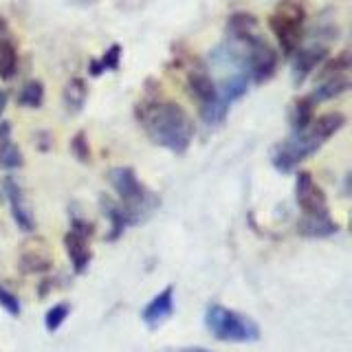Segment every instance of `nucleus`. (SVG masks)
<instances>
[{"instance_id": "f257e3e1", "label": "nucleus", "mask_w": 352, "mask_h": 352, "mask_svg": "<svg viewBox=\"0 0 352 352\" xmlns=\"http://www.w3.org/2000/svg\"><path fill=\"white\" fill-rule=\"evenodd\" d=\"M137 119L157 146L174 154H183L194 139V121L181 104L146 97L137 106Z\"/></svg>"}, {"instance_id": "f03ea898", "label": "nucleus", "mask_w": 352, "mask_h": 352, "mask_svg": "<svg viewBox=\"0 0 352 352\" xmlns=\"http://www.w3.org/2000/svg\"><path fill=\"white\" fill-rule=\"evenodd\" d=\"M205 326L218 341H234V344H249L260 339V326L251 317L220 304H209L205 311Z\"/></svg>"}, {"instance_id": "7ed1b4c3", "label": "nucleus", "mask_w": 352, "mask_h": 352, "mask_svg": "<svg viewBox=\"0 0 352 352\" xmlns=\"http://www.w3.org/2000/svg\"><path fill=\"white\" fill-rule=\"evenodd\" d=\"M304 22H306V7L300 0H280L269 18V29L278 38L282 53L289 55V58L300 49V42L304 36Z\"/></svg>"}, {"instance_id": "20e7f679", "label": "nucleus", "mask_w": 352, "mask_h": 352, "mask_svg": "<svg viewBox=\"0 0 352 352\" xmlns=\"http://www.w3.org/2000/svg\"><path fill=\"white\" fill-rule=\"evenodd\" d=\"M319 148H322V143L315 141L306 130L304 132H293V137L278 143V146L271 150V163H273V168L278 172L289 174L304 159L313 157Z\"/></svg>"}, {"instance_id": "39448f33", "label": "nucleus", "mask_w": 352, "mask_h": 352, "mask_svg": "<svg viewBox=\"0 0 352 352\" xmlns=\"http://www.w3.org/2000/svg\"><path fill=\"white\" fill-rule=\"evenodd\" d=\"M247 64H249V77L256 84L269 82L278 71V51H275L267 40L260 36H253L247 42Z\"/></svg>"}, {"instance_id": "423d86ee", "label": "nucleus", "mask_w": 352, "mask_h": 352, "mask_svg": "<svg viewBox=\"0 0 352 352\" xmlns=\"http://www.w3.org/2000/svg\"><path fill=\"white\" fill-rule=\"evenodd\" d=\"M295 198L302 207L304 216H330L328 214V198L324 190L315 183L313 174L302 170L295 179Z\"/></svg>"}, {"instance_id": "0eeeda50", "label": "nucleus", "mask_w": 352, "mask_h": 352, "mask_svg": "<svg viewBox=\"0 0 352 352\" xmlns=\"http://www.w3.org/2000/svg\"><path fill=\"white\" fill-rule=\"evenodd\" d=\"M51 267H53V256L44 238H33L22 247L18 258V269L22 273H47L51 271Z\"/></svg>"}, {"instance_id": "6e6552de", "label": "nucleus", "mask_w": 352, "mask_h": 352, "mask_svg": "<svg viewBox=\"0 0 352 352\" xmlns=\"http://www.w3.org/2000/svg\"><path fill=\"white\" fill-rule=\"evenodd\" d=\"M293 55H295V60H293V82L302 84L319 64L326 62L328 47H326V44H311V47L297 49Z\"/></svg>"}, {"instance_id": "1a4fd4ad", "label": "nucleus", "mask_w": 352, "mask_h": 352, "mask_svg": "<svg viewBox=\"0 0 352 352\" xmlns=\"http://www.w3.org/2000/svg\"><path fill=\"white\" fill-rule=\"evenodd\" d=\"M172 313H174V286L170 284L146 304V308L141 311V319L148 328H157L168 317H172Z\"/></svg>"}, {"instance_id": "9d476101", "label": "nucleus", "mask_w": 352, "mask_h": 352, "mask_svg": "<svg viewBox=\"0 0 352 352\" xmlns=\"http://www.w3.org/2000/svg\"><path fill=\"white\" fill-rule=\"evenodd\" d=\"M3 190L9 198V205H11V216H14L16 220V225L22 229V231H33L36 229V220H33V214H31V209L25 201V196H22V190H20V185L11 179V176H7V179L3 181Z\"/></svg>"}, {"instance_id": "9b49d317", "label": "nucleus", "mask_w": 352, "mask_h": 352, "mask_svg": "<svg viewBox=\"0 0 352 352\" xmlns=\"http://www.w3.org/2000/svg\"><path fill=\"white\" fill-rule=\"evenodd\" d=\"M64 249L69 253V260L73 264L75 273H84L91 264V247H88V238L75 234V231H69L64 236Z\"/></svg>"}, {"instance_id": "f8f14e48", "label": "nucleus", "mask_w": 352, "mask_h": 352, "mask_svg": "<svg viewBox=\"0 0 352 352\" xmlns=\"http://www.w3.org/2000/svg\"><path fill=\"white\" fill-rule=\"evenodd\" d=\"M297 234L304 238H330L339 234V225L330 216H302Z\"/></svg>"}, {"instance_id": "ddd939ff", "label": "nucleus", "mask_w": 352, "mask_h": 352, "mask_svg": "<svg viewBox=\"0 0 352 352\" xmlns=\"http://www.w3.org/2000/svg\"><path fill=\"white\" fill-rule=\"evenodd\" d=\"M346 126V115L344 113H326L322 117L313 119V124L306 128V132L311 135L315 141L324 143L328 141L333 135H337V132Z\"/></svg>"}, {"instance_id": "4468645a", "label": "nucleus", "mask_w": 352, "mask_h": 352, "mask_svg": "<svg viewBox=\"0 0 352 352\" xmlns=\"http://www.w3.org/2000/svg\"><path fill=\"white\" fill-rule=\"evenodd\" d=\"M86 99H88V86L82 77H73V80L66 82L64 91H62V104H64L66 113L69 115L82 113L86 106Z\"/></svg>"}, {"instance_id": "2eb2a0df", "label": "nucleus", "mask_w": 352, "mask_h": 352, "mask_svg": "<svg viewBox=\"0 0 352 352\" xmlns=\"http://www.w3.org/2000/svg\"><path fill=\"white\" fill-rule=\"evenodd\" d=\"M187 91L192 97H196L201 104L212 102L218 97V86L205 71H192L187 75Z\"/></svg>"}, {"instance_id": "dca6fc26", "label": "nucleus", "mask_w": 352, "mask_h": 352, "mask_svg": "<svg viewBox=\"0 0 352 352\" xmlns=\"http://www.w3.org/2000/svg\"><path fill=\"white\" fill-rule=\"evenodd\" d=\"M258 29V18L249 14V11H236L227 20V33L238 42H247L249 38L256 36Z\"/></svg>"}, {"instance_id": "f3484780", "label": "nucleus", "mask_w": 352, "mask_h": 352, "mask_svg": "<svg viewBox=\"0 0 352 352\" xmlns=\"http://www.w3.org/2000/svg\"><path fill=\"white\" fill-rule=\"evenodd\" d=\"M315 106L317 104L311 99V95L295 99L291 110H289V121H291L293 132H304L308 126L313 124V119H315Z\"/></svg>"}, {"instance_id": "a211bd4d", "label": "nucleus", "mask_w": 352, "mask_h": 352, "mask_svg": "<svg viewBox=\"0 0 352 352\" xmlns=\"http://www.w3.org/2000/svg\"><path fill=\"white\" fill-rule=\"evenodd\" d=\"M102 201V212L104 216L108 218V223H110V234H108V240L113 242L117 238L124 236V231L130 227L128 223V218L124 214V209H121V205H117L113 198H108V196H102L99 198Z\"/></svg>"}, {"instance_id": "6ab92c4d", "label": "nucleus", "mask_w": 352, "mask_h": 352, "mask_svg": "<svg viewBox=\"0 0 352 352\" xmlns=\"http://www.w3.org/2000/svg\"><path fill=\"white\" fill-rule=\"evenodd\" d=\"M350 88V80L348 75H337V77H326V80H322L315 91L311 93V99L317 104V102H330V99L335 97H341L344 93H348Z\"/></svg>"}, {"instance_id": "aec40b11", "label": "nucleus", "mask_w": 352, "mask_h": 352, "mask_svg": "<svg viewBox=\"0 0 352 352\" xmlns=\"http://www.w3.org/2000/svg\"><path fill=\"white\" fill-rule=\"evenodd\" d=\"M249 91V73H236V75H231L227 77V80L220 84L218 88V97L223 99L225 104H234L236 99L240 97H245Z\"/></svg>"}, {"instance_id": "412c9836", "label": "nucleus", "mask_w": 352, "mask_h": 352, "mask_svg": "<svg viewBox=\"0 0 352 352\" xmlns=\"http://www.w3.org/2000/svg\"><path fill=\"white\" fill-rule=\"evenodd\" d=\"M18 71V49L9 36L0 38V80H11Z\"/></svg>"}, {"instance_id": "4be33fe9", "label": "nucleus", "mask_w": 352, "mask_h": 352, "mask_svg": "<svg viewBox=\"0 0 352 352\" xmlns=\"http://www.w3.org/2000/svg\"><path fill=\"white\" fill-rule=\"evenodd\" d=\"M227 113H229V104H225L220 97L212 99V102H207V104H201V119H203V124H207V126L223 124Z\"/></svg>"}, {"instance_id": "5701e85b", "label": "nucleus", "mask_w": 352, "mask_h": 352, "mask_svg": "<svg viewBox=\"0 0 352 352\" xmlns=\"http://www.w3.org/2000/svg\"><path fill=\"white\" fill-rule=\"evenodd\" d=\"M44 102V86L40 80H31L20 88L18 104L25 108H40Z\"/></svg>"}, {"instance_id": "b1692460", "label": "nucleus", "mask_w": 352, "mask_h": 352, "mask_svg": "<svg viewBox=\"0 0 352 352\" xmlns=\"http://www.w3.org/2000/svg\"><path fill=\"white\" fill-rule=\"evenodd\" d=\"M350 69V53L341 51L335 60L324 62L322 71H319V80H326V77H337V75H346Z\"/></svg>"}, {"instance_id": "393cba45", "label": "nucleus", "mask_w": 352, "mask_h": 352, "mask_svg": "<svg viewBox=\"0 0 352 352\" xmlns=\"http://www.w3.org/2000/svg\"><path fill=\"white\" fill-rule=\"evenodd\" d=\"M69 313H71V304L69 302H60V304H55L53 308H49L47 315H44V326H47L49 333H55V330H58L66 322Z\"/></svg>"}, {"instance_id": "a878e982", "label": "nucleus", "mask_w": 352, "mask_h": 352, "mask_svg": "<svg viewBox=\"0 0 352 352\" xmlns=\"http://www.w3.org/2000/svg\"><path fill=\"white\" fill-rule=\"evenodd\" d=\"M0 165L7 168V170H16V168H20V165H22V152L11 141L0 148Z\"/></svg>"}, {"instance_id": "bb28decb", "label": "nucleus", "mask_w": 352, "mask_h": 352, "mask_svg": "<svg viewBox=\"0 0 352 352\" xmlns=\"http://www.w3.org/2000/svg\"><path fill=\"white\" fill-rule=\"evenodd\" d=\"M71 152L73 157L80 161V163H88L91 161V146H88V137L86 132H77V135L71 139Z\"/></svg>"}, {"instance_id": "cd10ccee", "label": "nucleus", "mask_w": 352, "mask_h": 352, "mask_svg": "<svg viewBox=\"0 0 352 352\" xmlns=\"http://www.w3.org/2000/svg\"><path fill=\"white\" fill-rule=\"evenodd\" d=\"M97 62H99V66H102V73L104 71H117L119 62H121V47L119 44H113V47L104 53V58L97 60Z\"/></svg>"}, {"instance_id": "c85d7f7f", "label": "nucleus", "mask_w": 352, "mask_h": 352, "mask_svg": "<svg viewBox=\"0 0 352 352\" xmlns=\"http://www.w3.org/2000/svg\"><path fill=\"white\" fill-rule=\"evenodd\" d=\"M0 306H3L9 315H14V317L20 315V300L11 291H7L5 286H0Z\"/></svg>"}, {"instance_id": "c756f323", "label": "nucleus", "mask_w": 352, "mask_h": 352, "mask_svg": "<svg viewBox=\"0 0 352 352\" xmlns=\"http://www.w3.org/2000/svg\"><path fill=\"white\" fill-rule=\"evenodd\" d=\"M71 231H75V234H80V236H84V238H91V236H93V231H95V227H93L91 223H86V220H82V218H75Z\"/></svg>"}, {"instance_id": "7c9ffc66", "label": "nucleus", "mask_w": 352, "mask_h": 352, "mask_svg": "<svg viewBox=\"0 0 352 352\" xmlns=\"http://www.w3.org/2000/svg\"><path fill=\"white\" fill-rule=\"evenodd\" d=\"M36 146L42 152H47L51 148V135H49V132H38V135H36Z\"/></svg>"}, {"instance_id": "2f4dec72", "label": "nucleus", "mask_w": 352, "mask_h": 352, "mask_svg": "<svg viewBox=\"0 0 352 352\" xmlns=\"http://www.w3.org/2000/svg\"><path fill=\"white\" fill-rule=\"evenodd\" d=\"M168 352H212L207 348H198V346H192V348H179V350H168Z\"/></svg>"}, {"instance_id": "473e14b6", "label": "nucleus", "mask_w": 352, "mask_h": 352, "mask_svg": "<svg viewBox=\"0 0 352 352\" xmlns=\"http://www.w3.org/2000/svg\"><path fill=\"white\" fill-rule=\"evenodd\" d=\"M5 108H7V93L0 91V115L5 113Z\"/></svg>"}, {"instance_id": "72a5a7b5", "label": "nucleus", "mask_w": 352, "mask_h": 352, "mask_svg": "<svg viewBox=\"0 0 352 352\" xmlns=\"http://www.w3.org/2000/svg\"><path fill=\"white\" fill-rule=\"evenodd\" d=\"M49 286H51V280H44V282L40 284V297H47Z\"/></svg>"}, {"instance_id": "f704fd0d", "label": "nucleus", "mask_w": 352, "mask_h": 352, "mask_svg": "<svg viewBox=\"0 0 352 352\" xmlns=\"http://www.w3.org/2000/svg\"><path fill=\"white\" fill-rule=\"evenodd\" d=\"M5 36H9V33H7V20L0 16V38H5Z\"/></svg>"}, {"instance_id": "c9c22d12", "label": "nucleus", "mask_w": 352, "mask_h": 352, "mask_svg": "<svg viewBox=\"0 0 352 352\" xmlns=\"http://www.w3.org/2000/svg\"><path fill=\"white\" fill-rule=\"evenodd\" d=\"M77 5H84V7H88V5H97L99 0H75Z\"/></svg>"}]
</instances>
